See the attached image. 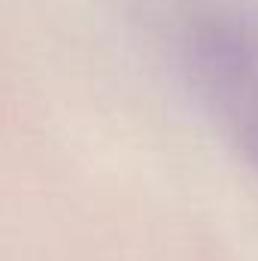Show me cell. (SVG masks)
I'll list each match as a JSON object with an SVG mask.
<instances>
[{"label": "cell", "instance_id": "obj_1", "mask_svg": "<svg viewBox=\"0 0 258 261\" xmlns=\"http://www.w3.org/2000/svg\"><path fill=\"white\" fill-rule=\"evenodd\" d=\"M186 61L207 107L258 164V40L222 21L194 24Z\"/></svg>", "mask_w": 258, "mask_h": 261}]
</instances>
